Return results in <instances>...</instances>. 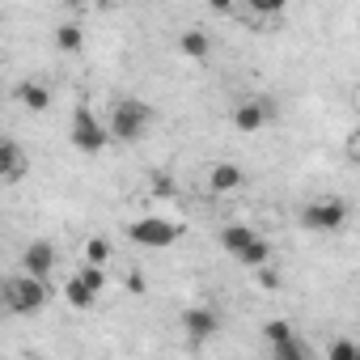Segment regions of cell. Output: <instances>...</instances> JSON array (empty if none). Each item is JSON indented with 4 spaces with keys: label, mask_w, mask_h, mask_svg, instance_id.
<instances>
[{
    "label": "cell",
    "mask_w": 360,
    "mask_h": 360,
    "mask_svg": "<svg viewBox=\"0 0 360 360\" xmlns=\"http://www.w3.org/2000/svg\"><path fill=\"white\" fill-rule=\"evenodd\" d=\"M47 297H51V288L43 284V280H30V276H9L5 284H0V309H9V314H22V318H30V314H39L43 305H47Z\"/></svg>",
    "instance_id": "cell-1"
},
{
    "label": "cell",
    "mask_w": 360,
    "mask_h": 360,
    "mask_svg": "<svg viewBox=\"0 0 360 360\" xmlns=\"http://www.w3.org/2000/svg\"><path fill=\"white\" fill-rule=\"evenodd\" d=\"M153 119H157L153 106H144L140 98H119L115 110H110V127H106V136H110V140H123V144H136V140L148 131Z\"/></svg>",
    "instance_id": "cell-2"
},
{
    "label": "cell",
    "mask_w": 360,
    "mask_h": 360,
    "mask_svg": "<svg viewBox=\"0 0 360 360\" xmlns=\"http://www.w3.org/2000/svg\"><path fill=\"white\" fill-rule=\"evenodd\" d=\"M343 221H347V204L335 195L309 200L301 208V229H309V233H335V229H343Z\"/></svg>",
    "instance_id": "cell-3"
},
{
    "label": "cell",
    "mask_w": 360,
    "mask_h": 360,
    "mask_svg": "<svg viewBox=\"0 0 360 360\" xmlns=\"http://www.w3.org/2000/svg\"><path fill=\"white\" fill-rule=\"evenodd\" d=\"M68 136H72V148H81V153H102L106 148V123L89 110V106H77L72 110V127H68Z\"/></svg>",
    "instance_id": "cell-4"
},
{
    "label": "cell",
    "mask_w": 360,
    "mask_h": 360,
    "mask_svg": "<svg viewBox=\"0 0 360 360\" xmlns=\"http://www.w3.org/2000/svg\"><path fill=\"white\" fill-rule=\"evenodd\" d=\"M178 233H183V229H178L174 221H161V217H140V221L127 225V238H131L136 246H148V250H165V246H174Z\"/></svg>",
    "instance_id": "cell-5"
},
{
    "label": "cell",
    "mask_w": 360,
    "mask_h": 360,
    "mask_svg": "<svg viewBox=\"0 0 360 360\" xmlns=\"http://www.w3.org/2000/svg\"><path fill=\"white\" fill-rule=\"evenodd\" d=\"M56 271V246L47 242V238H39V242H30L26 250H22V276H30V280H43L47 284V276Z\"/></svg>",
    "instance_id": "cell-6"
},
{
    "label": "cell",
    "mask_w": 360,
    "mask_h": 360,
    "mask_svg": "<svg viewBox=\"0 0 360 360\" xmlns=\"http://www.w3.org/2000/svg\"><path fill=\"white\" fill-rule=\"evenodd\" d=\"M183 330H187L191 343H208L221 330V314L208 309V305H191V309H183Z\"/></svg>",
    "instance_id": "cell-7"
},
{
    "label": "cell",
    "mask_w": 360,
    "mask_h": 360,
    "mask_svg": "<svg viewBox=\"0 0 360 360\" xmlns=\"http://www.w3.org/2000/svg\"><path fill=\"white\" fill-rule=\"evenodd\" d=\"M267 119H271V110H267V102H259V98H246V102L233 106V127H238V131H259Z\"/></svg>",
    "instance_id": "cell-8"
},
{
    "label": "cell",
    "mask_w": 360,
    "mask_h": 360,
    "mask_svg": "<svg viewBox=\"0 0 360 360\" xmlns=\"http://www.w3.org/2000/svg\"><path fill=\"white\" fill-rule=\"evenodd\" d=\"M22 174H26V153L18 148V140L0 136V183H13Z\"/></svg>",
    "instance_id": "cell-9"
},
{
    "label": "cell",
    "mask_w": 360,
    "mask_h": 360,
    "mask_svg": "<svg viewBox=\"0 0 360 360\" xmlns=\"http://www.w3.org/2000/svg\"><path fill=\"white\" fill-rule=\"evenodd\" d=\"M208 187H212L217 195H225V191H238V187H242V169H238L233 161H221V165H212V174H208Z\"/></svg>",
    "instance_id": "cell-10"
},
{
    "label": "cell",
    "mask_w": 360,
    "mask_h": 360,
    "mask_svg": "<svg viewBox=\"0 0 360 360\" xmlns=\"http://www.w3.org/2000/svg\"><path fill=\"white\" fill-rule=\"evenodd\" d=\"M18 102L39 115V110L51 106V94H47V85H39V81H22V85H18Z\"/></svg>",
    "instance_id": "cell-11"
},
{
    "label": "cell",
    "mask_w": 360,
    "mask_h": 360,
    "mask_svg": "<svg viewBox=\"0 0 360 360\" xmlns=\"http://www.w3.org/2000/svg\"><path fill=\"white\" fill-rule=\"evenodd\" d=\"M178 51H183V56H191V60H208V51H212V39H208L204 30H183V34H178Z\"/></svg>",
    "instance_id": "cell-12"
},
{
    "label": "cell",
    "mask_w": 360,
    "mask_h": 360,
    "mask_svg": "<svg viewBox=\"0 0 360 360\" xmlns=\"http://www.w3.org/2000/svg\"><path fill=\"white\" fill-rule=\"evenodd\" d=\"M255 238H259V233H255L250 225H225V229H221V246H225L229 255H242Z\"/></svg>",
    "instance_id": "cell-13"
},
{
    "label": "cell",
    "mask_w": 360,
    "mask_h": 360,
    "mask_svg": "<svg viewBox=\"0 0 360 360\" xmlns=\"http://www.w3.org/2000/svg\"><path fill=\"white\" fill-rule=\"evenodd\" d=\"M233 259H238L242 267H250V271H259V267H267V259H271V246H267L263 238H255V242H250V246H246L242 255H233Z\"/></svg>",
    "instance_id": "cell-14"
},
{
    "label": "cell",
    "mask_w": 360,
    "mask_h": 360,
    "mask_svg": "<svg viewBox=\"0 0 360 360\" xmlns=\"http://www.w3.org/2000/svg\"><path fill=\"white\" fill-rule=\"evenodd\" d=\"M64 301H68L72 309H89V305L98 301V292H89V288H85V284H81V280L72 276V280L64 284Z\"/></svg>",
    "instance_id": "cell-15"
},
{
    "label": "cell",
    "mask_w": 360,
    "mask_h": 360,
    "mask_svg": "<svg viewBox=\"0 0 360 360\" xmlns=\"http://www.w3.org/2000/svg\"><path fill=\"white\" fill-rule=\"evenodd\" d=\"M263 339H267L271 347H284V343H292L297 335H292V326H288L284 318H271V322L263 326Z\"/></svg>",
    "instance_id": "cell-16"
},
{
    "label": "cell",
    "mask_w": 360,
    "mask_h": 360,
    "mask_svg": "<svg viewBox=\"0 0 360 360\" xmlns=\"http://www.w3.org/2000/svg\"><path fill=\"white\" fill-rule=\"evenodd\" d=\"M81 43H85V30H81V26L68 22V26L56 30V47H60V51H81Z\"/></svg>",
    "instance_id": "cell-17"
},
{
    "label": "cell",
    "mask_w": 360,
    "mask_h": 360,
    "mask_svg": "<svg viewBox=\"0 0 360 360\" xmlns=\"http://www.w3.org/2000/svg\"><path fill=\"white\" fill-rule=\"evenodd\" d=\"M110 259V242L106 238H89V246H85V263L89 267H102Z\"/></svg>",
    "instance_id": "cell-18"
},
{
    "label": "cell",
    "mask_w": 360,
    "mask_h": 360,
    "mask_svg": "<svg viewBox=\"0 0 360 360\" xmlns=\"http://www.w3.org/2000/svg\"><path fill=\"white\" fill-rule=\"evenodd\" d=\"M77 280H81V284H85L89 292H102V284H106V271H102V267H89V263H85V267L77 271Z\"/></svg>",
    "instance_id": "cell-19"
},
{
    "label": "cell",
    "mask_w": 360,
    "mask_h": 360,
    "mask_svg": "<svg viewBox=\"0 0 360 360\" xmlns=\"http://www.w3.org/2000/svg\"><path fill=\"white\" fill-rule=\"evenodd\" d=\"M148 191H153V195H161V200H169L178 187H174V178H169V174H153V178H148Z\"/></svg>",
    "instance_id": "cell-20"
},
{
    "label": "cell",
    "mask_w": 360,
    "mask_h": 360,
    "mask_svg": "<svg viewBox=\"0 0 360 360\" xmlns=\"http://www.w3.org/2000/svg\"><path fill=\"white\" fill-rule=\"evenodd\" d=\"M326 360H356V343L352 339H335L330 352H326Z\"/></svg>",
    "instance_id": "cell-21"
},
{
    "label": "cell",
    "mask_w": 360,
    "mask_h": 360,
    "mask_svg": "<svg viewBox=\"0 0 360 360\" xmlns=\"http://www.w3.org/2000/svg\"><path fill=\"white\" fill-rule=\"evenodd\" d=\"M259 284H263V288H280V276L267 271V267H259Z\"/></svg>",
    "instance_id": "cell-22"
},
{
    "label": "cell",
    "mask_w": 360,
    "mask_h": 360,
    "mask_svg": "<svg viewBox=\"0 0 360 360\" xmlns=\"http://www.w3.org/2000/svg\"><path fill=\"white\" fill-rule=\"evenodd\" d=\"M305 360H314V356H305Z\"/></svg>",
    "instance_id": "cell-23"
},
{
    "label": "cell",
    "mask_w": 360,
    "mask_h": 360,
    "mask_svg": "<svg viewBox=\"0 0 360 360\" xmlns=\"http://www.w3.org/2000/svg\"><path fill=\"white\" fill-rule=\"evenodd\" d=\"M0 22H5V18H0Z\"/></svg>",
    "instance_id": "cell-24"
}]
</instances>
